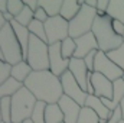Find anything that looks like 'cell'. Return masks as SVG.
I'll list each match as a JSON object with an SVG mask.
<instances>
[{"label": "cell", "instance_id": "42", "mask_svg": "<svg viewBox=\"0 0 124 123\" xmlns=\"http://www.w3.org/2000/svg\"><path fill=\"white\" fill-rule=\"evenodd\" d=\"M120 107H121V112H123V120H124V98L121 101V104H120Z\"/></svg>", "mask_w": 124, "mask_h": 123}, {"label": "cell", "instance_id": "48", "mask_svg": "<svg viewBox=\"0 0 124 123\" xmlns=\"http://www.w3.org/2000/svg\"><path fill=\"white\" fill-rule=\"evenodd\" d=\"M123 78H124V77H123Z\"/></svg>", "mask_w": 124, "mask_h": 123}, {"label": "cell", "instance_id": "1", "mask_svg": "<svg viewBox=\"0 0 124 123\" xmlns=\"http://www.w3.org/2000/svg\"><path fill=\"white\" fill-rule=\"evenodd\" d=\"M25 87L36 97L38 101L46 104L59 103L63 96L61 78L54 75L49 70L46 71H33L29 78L25 81Z\"/></svg>", "mask_w": 124, "mask_h": 123}, {"label": "cell", "instance_id": "7", "mask_svg": "<svg viewBox=\"0 0 124 123\" xmlns=\"http://www.w3.org/2000/svg\"><path fill=\"white\" fill-rule=\"evenodd\" d=\"M45 31L48 45L61 44L63 39L69 38V22L65 20L62 16L49 18L45 22Z\"/></svg>", "mask_w": 124, "mask_h": 123}, {"label": "cell", "instance_id": "36", "mask_svg": "<svg viewBox=\"0 0 124 123\" xmlns=\"http://www.w3.org/2000/svg\"><path fill=\"white\" fill-rule=\"evenodd\" d=\"M113 29L118 36H124V23L120 20H113Z\"/></svg>", "mask_w": 124, "mask_h": 123}, {"label": "cell", "instance_id": "47", "mask_svg": "<svg viewBox=\"0 0 124 123\" xmlns=\"http://www.w3.org/2000/svg\"><path fill=\"white\" fill-rule=\"evenodd\" d=\"M123 39H124V36H123Z\"/></svg>", "mask_w": 124, "mask_h": 123}, {"label": "cell", "instance_id": "28", "mask_svg": "<svg viewBox=\"0 0 124 123\" xmlns=\"http://www.w3.org/2000/svg\"><path fill=\"white\" fill-rule=\"evenodd\" d=\"M1 120L12 123V97L1 98Z\"/></svg>", "mask_w": 124, "mask_h": 123}, {"label": "cell", "instance_id": "33", "mask_svg": "<svg viewBox=\"0 0 124 123\" xmlns=\"http://www.w3.org/2000/svg\"><path fill=\"white\" fill-rule=\"evenodd\" d=\"M97 52H98V51H93V52H90V54L84 58L85 65H87V68H88L90 72H94V65H95V57H97Z\"/></svg>", "mask_w": 124, "mask_h": 123}, {"label": "cell", "instance_id": "19", "mask_svg": "<svg viewBox=\"0 0 124 123\" xmlns=\"http://www.w3.org/2000/svg\"><path fill=\"white\" fill-rule=\"evenodd\" d=\"M81 4L78 3V0H63L62 1V7H61V13L59 16H62L65 20L71 22L81 10Z\"/></svg>", "mask_w": 124, "mask_h": 123}, {"label": "cell", "instance_id": "13", "mask_svg": "<svg viewBox=\"0 0 124 123\" xmlns=\"http://www.w3.org/2000/svg\"><path fill=\"white\" fill-rule=\"evenodd\" d=\"M58 104L63 113V123H78L82 107L77 101H74L72 98H69L66 96H62Z\"/></svg>", "mask_w": 124, "mask_h": 123}, {"label": "cell", "instance_id": "3", "mask_svg": "<svg viewBox=\"0 0 124 123\" xmlns=\"http://www.w3.org/2000/svg\"><path fill=\"white\" fill-rule=\"evenodd\" d=\"M36 97L26 87L20 88L12 97V123H23L29 120L36 107Z\"/></svg>", "mask_w": 124, "mask_h": 123}, {"label": "cell", "instance_id": "4", "mask_svg": "<svg viewBox=\"0 0 124 123\" xmlns=\"http://www.w3.org/2000/svg\"><path fill=\"white\" fill-rule=\"evenodd\" d=\"M0 46L4 55V61L10 65H16L17 62L23 61L22 46L12 29L10 23H6L0 32Z\"/></svg>", "mask_w": 124, "mask_h": 123}, {"label": "cell", "instance_id": "41", "mask_svg": "<svg viewBox=\"0 0 124 123\" xmlns=\"http://www.w3.org/2000/svg\"><path fill=\"white\" fill-rule=\"evenodd\" d=\"M0 61H4V55H3V51H1V46H0ZM6 62V61H4Z\"/></svg>", "mask_w": 124, "mask_h": 123}, {"label": "cell", "instance_id": "12", "mask_svg": "<svg viewBox=\"0 0 124 123\" xmlns=\"http://www.w3.org/2000/svg\"><path fill=\"white\" fill-rule=\"evenodd\" d=\"M91 84L94 88V96H97L100 98H108V100L113 98L114 84L102 74L91 72Z\"/></svg>", "mask_w": 124, "mask_h": 123}, {"label": "cell", "instance_id": "21", "mask_svg": "<svg viewBox=\"0 0 124 123\" xmlns=\"http://www.w3.org/2000/svg\"><path fill=\"white\" fill-rule=\"evenodd\" d=\"M107 16L113 20H120L124 23V0H110Z\"/></svg>", "mask_w": 124, "mask_h": 123}, {"label": "cell", "instance_id": "16", "mask_svg": "<svg viewBox=\"0 0 124 123\" xmlns=\"http://www.w3.org/2000/svg\"><path fill=\"white\" fill-rule=\"evenodd\" d=\"M114 84V93H113V98L108 100V98H101L102 103L107 106V109L110 112H114L117 107H120L121 101L124 98V78H120L117 81L113 83Z\"/></svg>", "mask_w": 124, "mask_h": 123}, {"label": "cell", "instance_id": "24", "mask_svg": "<svg viewBox=\"0 0 124 123\" xmlns=\"http://www.w3.org/2000/svg\"><path fill=\"white\" fill-rule=\"evenodd\" d=\"M61 51H62V57L65 60H71L74 58L75 55V51H77V44H75V39L72 38H66L61 42Z\"/></svg>", "mask_w": 124, "mask_h": 123}, {"label": "cell", "instance_id": "46", "mask_svg": "<svg viewBox=\"0 0 124 123\" xmlns=\"http://www.w3.org/2000/svg\"><path fill=\"white\" fill-rule=\"evenodd\" d=\"M0 123H4V122H0Z\"/></svg>", "mask_w": 124, "mask_h": 123}, {"label": "cell", "instance_id": "10", "mask_svg": "<svg viewBox=\"0 0 124 123\" xmlns=\"http://www.w3.org/2000/svg\"><path fill=\"white\" fill-rule=\"evenodd\" d=\"M61 83H62V90H63V96L72 98L74 101H77L81 107H85V101L88 94L87 91H84L81 88V86L77 83V80L74 78V75L66 71L63 75L61 77Z\"/></svg>", "mask_w": 124, "mask_h": 123}, {"label": "cell", "instance_id": "14", "mask_svg": "<svg viewBox=\"0 0 124 123\" xmlns=\"http://www.w3.org/2000/svg\"><path fill=\"white\" fill-rule=\"evenodd\" d=\"M75 44H77V51H75L74 58L84 60L90 52L98 51V44H97V39H95L93 32H90V33L75 39Z\"/></svg>", "mask_w": 124, "mask_h": 123}, {"label": "cell", "instance_id": "27", "mask_svg": "<svg viewBox=\"0 0 124 123\" xmlns=\"http://www.w3.org/2000/svg\"><path fill=\"white\" fill-rule=\"evenodd\" d=\"M107 55H108V58H110V60H111V61L114 62V64L124 72V44L120 46V48H117V49L108 52Z\"/></svg>", "mask_w": 124, "mask_h": 123}, {"label": "cell", "instance_id": "40", "mask_svg": "<svg viewBox=\"0 0 124 123\" xmlns=\"http://www.w3.org/2000/svg\"><path fill=\"white\" fill-rule=\"evenodd\" d=\"M6 25V20H4V18H3V15L0 13V32H1V29H3V26Z\"/></svg>", "mask_w": 124, "mask_h": 123}, {"label": "cell", "instance_id": "2", "mask_svg": "<svg viewBox=\"0 0 124 123\" xmlns=\"http://www.w3.org/2000/svg\"><path fill=\"white\" fill-rule=\"evenodd\" d=\"M94 36L98 44V51H102L105 54L120 48L124 44L123 36H118L113 29V19L110 16H98L95 18L93 31Z\"/></svg>", "mask_w": 124, "mask_h": 123}, {"label": "cell", "instance_id": "17", "mask_svg": "<svg viewBox=\"0 0 124 123\" xmlns=\"http://www.w3.org/2000/svg\"><path fill=\"white\" fill-rule=\"evenodd\" d=\"M12 29L15 32V35H16V38H17V41H19V44H20V46H22V52H23V60L26 61V58H28V48H29V41H31V32L28 28H25V26H22V25H19L16 20H13L12 23Z\"/></svg>", "mask_w": 124, "mask_h": 123}, {"label": "cell", "instance_id": "35", "mask_svg": "<svg viewBox=\"0 0 124 123\" xmlns=\"http://www.w3.org/2000/svg\"><path fill=\"white\" fill-rule=\"evenodd\" d=\"M49 19V16H48V13L42 9V7H38V10L35 12V20H39V22H42V23H45L46 20Z\"/></svg>", "mask_w": 124, "mask_h": 123}, {"label": "cell", "instance_id": "34", "mask_svg": "<svg viewBox=\"0 0 124 123\" xmlns=\"http://www.w3.org/2000/svg\"><path fill=\"white\" fill-rule=\"evenodd\" d=\"M121 120H123V112H121V107H117L114 112H111V116L107 123H120Z\"/></svg>", "mask_w": 124, "mask_h": 123}, {"label": "cell", "instance_id": "37", "mask_svg": "<svg viewBox=\"0 0 124 123\" xmlns=\"http://www.w3.org/2000/svg\"><path fill=\"white\" fill-rule=\"evenodd\" d=\"M23 3H25V6H28V7L31 9L32 12H36L38 7H39L38 0H23Z\"/></svg>", "mask_w": 124, "mask_h": 123}, {"label": "cell", "instance_id": "31", "mask_svg": "<svg viewBox=\"0 0 124 123\" xmlns=\"http://www.w3.org/2000/svg\"><path fill=\"white\" fill-rule=\"evenodd\" d=\"M25 9V3L23 0H7V12L12 16H17L20 15V12Z\"/></svg>", "mask_w": 124, "mask_h": 123}, {"label": "cell", "instance_id": "39", "mask_svg": "<svg viewBox=\"0 0 124 123\" xmlns=\"http://www.w3.org/2000/svg\"><path fill=\"white\" fill-rule=\"evenodd\" d=\"M97 3H98V0H85L84 4H87V6L93 7V9H97Z\"/></svg>", "mask_w": 124, "mask_h": 123}, {"label": "cell", "instance_id": "22", "mask_svg": "<svg viewBox=\"0 0 124 123\" xmlns=\"http://www.w3.org/2000/svg\"><path fill=\"white\" fill-rule=\"evenodd\" d=\"M45 122L46 123H63V113L59 104H46L45 109Z\"/></svg>", "mask_w": 124, "mask_h": 123}, {"label": "cell", "instance_id": "38", "mask_svg": "<svg viewBox=\"0 0 124 123\" xmlns=\"http://www.w3.org/2000/svg\"><path fill=\"white\" fill-rule=\"evenodd\" d=\"M7 12V0H0V13H6Z\"/></svg>", "mask_w": 124, "mask_h": 123}, {"label": "cell", "instance_id": "11", "mask_svg": "<svg viewBox=\"0 0 124 123\" xmlns=\"http://www.w3.org/2000/svg\"><path fill=\"white\" fill-rule=\"evenodd\" d=\"M68 68H69V61L62 57L61 44L49 45V71L61 78L68 71Z\"/></svg>", "mask_w": 124, "mask_h": 123}, {"label": "cell", "instance_id": "26", "mask_svg": "<svg viewBox=\"0 0 124 123\" xmlns=\"http://www.w3.org/2000/svg\"><path fill=\"white\" fill-rule=\"evenodd\" d=\"M33 19H35V12H32L28 6H25V9L20 12V15H17V16L15 18V20H16L19 25L25 26V28H28V26L31 25Z\"/></svg>", "mask_w": 124, "mask_h": 123}, {"label": "cell", "instance_id": "29", "mask_svg": "<svg viewBox=\"0 0 124 123\" xmlns=\"http://www.w3.org/2000/svg\"><path fill=\"white\" fill-rule=\"evenodd\" d=\"M78 123H100V117L97 116V113L94 110L88 109V107H82Z\"/></svg>", "mask_w": 124, "mask_h": 123}, {"label": "cell", "instance_id": "18", "mask_svg": "<svg viewBox=\"0 0 124 123\" xmlns=\"http://www.w3.org/2000/svg\"><path fill=\"white\" fill-rule=\"evenodd\" d=\"M32 72H33V70L31 68V65L28 64V61L23 60V61L17 62L16 65H12V74H10V77H13L16 81L25 84V81L29 78V75H31Z\"/></svg>", "mask_w": 124, "mask_h": 123}, {"label": "cell", "instance_id": "15", "mask_svg": "<svg viewBox=\"0 0 124 123\" xmlns=\"http://www.w3.org/2000/svg\"><path fill=\"white\" fill-rule=\"evenodd\" d=\"M85 107L91 109L97 113V116L100 117V123H107L110 116H111V112L107 109V106L102 103V100L100 97H97V96H88L87 97Z\"/></svg>", "mask_w": 124, "mask_h": 123}, {"label": "cell", "instance_id": "20", "mask_svg": "<svg viewBox=\"0 0 124 123\" xmlns=\"http://www.w3.org/2000/svg\"><path fill=\"white\" fill-rule=\"evenodd\" d=\"M25 84L16 81L13 77H10L9 80H6L1 86H0V98H4V97H13L16 93L19 91L20 88H23Z\"/></svg>", "mask_w": 124, "mask_h": 123}, {"label": "cell", "instance_id": "25", "mask_svg": "<svg viewBox=\"0 0 124 123\" xmlns=\"http://www.w3.org/2000/svg\"><path fill=\"white\" fill-rule=\"evenodd\" d=\"M28 29H29V32H31V35L39 38L40 41H43V42L48 44V41H46V31H45V23H42V22L33 19L32 23L28 26Z\"/></svg>", "mask_w": 124, "mask_h": 123}, {"label": "cell", "instance_id": "23", "mask_svg": "<svg viewBox=\"0 0 124 123\" xmlns=\"http://www.w3.org/2000/svg\"><path fill=\"white\" fill-rule=\"evenodd\" d=\"M62 1L63 0H38V4L48 13L49 18H54V16H59Z\"/></svg>", "mask_w": 124, "mask_h": 123}, {"label": "cell", "instance_id": "30", "mask_svg": "<svg viewBox=\"0 0 124 123\" xmlns=\"http://www.w3.org/2000/svg\"><path fill=\"white\" fill-rule=\"evenodd\" d=\"M45 109H46V103L38 101L36 107L33 110V114H32V117H31L32 122L33 123H46L45 122Z\"/></svg>", "mask_w": 124, "mask_h": 123}, {"label": "cell", "instance_id": "8", "mask_svg": "<svg viewBox=\"0 0 124 123\" xmlns=\"http://www.w3.org/2000/svg\"><path fill=\"white\" fill-rule=\"evenodd\" d=\"M68 71L74 75L77 83L81 86L84 91H87L88 96H94V88L91 84V72L88 71L85 61L79 58H71L69 60V68Z\"/></svg>", "mask_w": 124, "mask_h": 123}, {"label": "cell", "instance_id": "9", "mask_svg": "<svg viewBox=\"0 0 124 123\" xmlns=\"http://www.w3.org/2000/svg\"><path fill=\"white\" fill-rule=\"evenodd\" d=\"M94 72H98V74H102L104 77H107L110 81H117L120 78L124 77V72L108 58V55L102 51H98L97 52V57H95V65H94Z\"/></svg>", "mask_w": 124, "mask_h": 123}, {"label": "cell", "instance_id": "43", "mask_svg": "<svg viewBox=\"0 0 124 123\" xmlns=\"http://www.w3.org/2000/svg\"><path fill=\"white\" fill-rule=\"evenodd\" d=\"M0 122H3L1 120V98H0Z\"/></svg>", "mask_w": 124, "mask_h": 123}, {"label": "cell", "instance_id": "45", "mask_svg": "<svg viewBox=\"0 0 124 123\" xmlns=\"http://www.w3.org/2000/svg\"><path fill=\"white\" fill-rule=\"evenodd\" d=\"M120 123H124V120H121V122H120Z\"/></svg>", "mask_w": 124, "mask_h": 123}, {"label": "cell", "instance_id": "32", "mask_svg": "<svg viewBox=\"0 0 124 123\" xmlns=\"http://www.w3.org/2000/svg\"><path fill=\"white\" fill-rule=\"evenodd\" d=\"M10 74H12V65L4 61H0V86L10 78Z\"/></svg>", "mask_w": 124, "mask_h": 123}, {"label": "cell", "instance_id": "6", "mask_svg": "<svg viewBox=\"0 0 124 123\" xmlns=\"http://www.w3.org/2000/svg\"><path fill=\"white\" fill-rule=\"evenodd\" d=\"M97 18V9L84 4L79 13L69 22V38L78 39L93 31L94 22Z\"/></svg>", "mask_w": 124, "mask_h": 123}, {"label": "cell", "instance_id": "44", "mask_svg": "<svg viewBox=\"0 0 124 123\" xmlns=\"http://www.w3.org/2000/svg\"><path fill=\"white\" fill-rule=\"evenodd\" d=\"M23 123H33V122H32L31 119H29V120H26V122H23Z\"/></svg>", "mask_w": 124, "mask_h": 123}, {"label": "cell", "instance_id": "5", "mask_svg": "<svg viewBox=\"0 0 124 123\" xmlns=\"http://www.w3.org/2000/svg\"><path fill=\"white\" fill-rule=\"evenodd\" d=\"M26 61L33 71L49 70V45L32 35L31 41H29Z\"/></svg>", "mask_w": 124, "mask_h": 123}]
</instances>
